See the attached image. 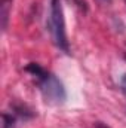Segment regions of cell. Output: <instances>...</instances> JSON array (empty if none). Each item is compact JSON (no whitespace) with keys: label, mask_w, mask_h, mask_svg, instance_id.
I'll use <instances>...</instances> for the list:
<instances>
[{"label":"cell","mask_w":126,"mask_h":128,"mask_svg":"<svg viewBox=\"0 0 126 128\" xmlns=\"http://www.w3.org/2000/svg\"><path fill=\"white\" fill-rule=\"evenodd\" d=\"M13 109H15L16 115H18V116H21V118H24V119H28V118H33V116H34V113H33V112L28 109V107H27V106H22V104H15V106H13Z\"/></svg>","instance_id":"277c9868"},{"label":"cell","mask_w":126,"mask_h":128,"mask_svg":"<svg viewBox=\"0 0 126 128\" xmlns=\"http://www.w3.org/2000/svg\"><path fill=\"white\" fill-rule=\"evenodd\" d=\"M51 33L54 37L55 45L68 54V40L65 34V21H64V12L60 0H51Z\"/></svg>","instance_id":"6da1fadb"},{"label":"cell","mask_w":126,"mask_h":128,"mask_svg":"<svg viewBox=\"0 0 126 128\" xmlns=\"http://www.w3.org/2000/svg\"><path fill=\"white\" fill-rule=\"evenodd\" d=\"M1 118H3V128H13L15 127V118L12 115L3 113Z\"/></svg>","instance_id":"5b68a950"},{"label":"cell","mask_w":126,"mask_h":128,"mask_svg":"<svg viewBox=\"0 0 126 128\" xmlns=\"http://www.w3.org/2000/svg\"><path fill=\"white\" fill-rule=\"evenodd\" d=\"M99 2H104V3H110L111 0H99Z\"/></svg>","instance_id":"ba28073f"},{"label":"cell","mask_w":126,"mask_h":128,"mask_svg":"<svg viewBox=\"0 0 126 128\" xmlns=\"http://www.w3.org/2000/svg\"><path fill=\"white\" fill-rule=\"evenodd\" d=\"M73 2H74V3H76V6H77V8H80L82 10H85V12L88 10V3H86L85 0H73Z\"/></svg>","instance_id":"8992f818"},{"label":"cell","mask_w":126,"mask_h":128,"mask_svg":"<svg viewBox=\"0 0 126 128\" xmlns=\"http://www.w3.org/2000/svg\"><path fill=\"white\" fill-rule=\"evenodd\" d=\"M25 70H27L28 73L34 74V76L37 78V80H39V79H42V78H43V76H45V74L48 73V72H46L45 68H42V67H40L39 64H36V63H30L28 66H27V67H25Z\"/></svg>","instance_id":"3957f363"},{"label":"cell","mask_w":126,"mask_h":128,"mask_svg":"<svg viewBox=\"0 0 126 128\" xmlns=\"http://www.w3.org/2000/svg\"><path fill=\"white\" fill-rule=\"evenodd\" d=\"M39 86L45 100L51 104H63L67 100L64 84L52 73H46L42 79H39Z\"/></svg>","instance_id":"7a4b0ae2"},{"label":"cell","mask_w":126,"mask_h":128,"mask_svg":"<svg viewBox=\"0 0 126 128\" xmlns=\"http://www.w3.org/2000/svg\"><path fill=\"white\" fill-rule=\"evenodd\" d=\"M125 60H126V54H125Z\"/></svg>","instance_id":"9c48e42d"},{"label":"cell","mask_w":126,"mask_h":128,"mask_svg":"<svg viewBox=\"0 0 126 128\" xmlns=\"http://www.w3.org/2000/svg\"><path fill=\"white\" fill-rule=\"evenodd\" d=\"M125 3H126V0H125Z\"/></svg>","instance_id":"30bf717a"},{"label":"cell","mask_w":126,"mask_h":128,"mask_svg":"<svg viewBox=\"0 0 126 128\" xmlns=\"http://www.w3.org/2000/svg\"><path fill=\"white\" fill-rule=\"evenodd\" d=\"M120 86H122V90L126 92V73L122 76V79H120Z\"/></svg>","instance_id":"52a82bcc"}]
</instances>
